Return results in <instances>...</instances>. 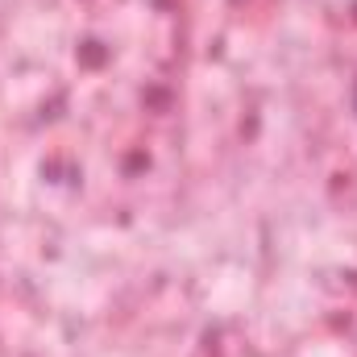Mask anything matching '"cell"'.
I'll use <instances>...</instances> for the list:
<instances>
[{
    "label": "cell",
    "mask_w": 357,
    "mask_h": 357,
    "mask_svg": "<svg viewBox=\"0 0 357 357\" xmlns=\"http://www.w3.org/2000/svg\"><path fill=\"white\" fill-rule=\"evenodd\" d=\"M354 112H357V84H354Z\"/></svg>",
    "instance_id": "cell-1"
}]
</instances>
